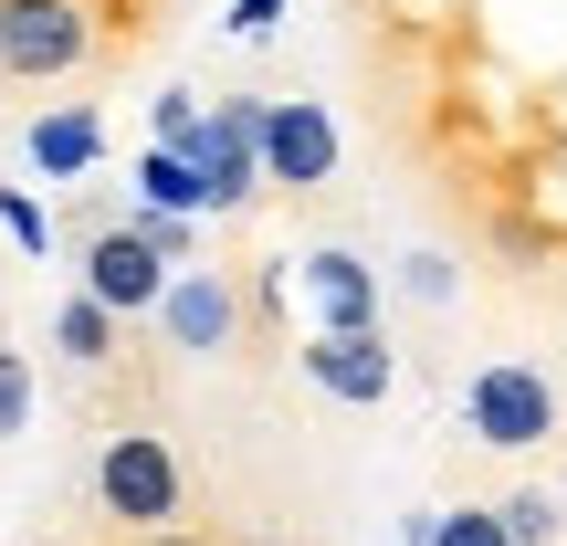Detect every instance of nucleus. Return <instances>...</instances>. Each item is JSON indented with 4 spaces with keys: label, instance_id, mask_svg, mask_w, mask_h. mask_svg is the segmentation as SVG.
<instances>
[{
    "label": "nucleus",
    "instance_id": "f257e3e1",
    "mask_svg": "<svg viewBox=\"0 0 567 546\" xmlns=\"http://www.w3.org/2000/svg\"><path fill=\"white\" fill-rule=\"evenodd\" d=\"M95 515L126 526V536H158V526L189 515V473H179V452H168V431H105V452H95Z\"/></svg>",
    "mask_w": 567,
    "mask_h": 546
},
{
    "label": "nucleus",
    "instance_id": "f03ea898",
    "mask_svg": "<svg viewBox=\"0 0 567 546\" xmlns=\"http://www.w3.org/2000/svg\"><path fill=\"white\" fill-rule=\"evenodd\" d=\"M463 431H473L484 452H547V442H567V400H557L547 368L484 358V368L463 379Z\"/></svg>",
    "mask_w": 567,
    "mask_h": 546
},
{
    "label": "nucleus",
    "instance_id": "7ed1b4c3",
    "mask_svg": "<svg viewBox=\"0 0 567 546\" xmlns=\"http://www.w3.org/2000/svg\"><path fill=\"white\" fill-rule=\"evenodd\" d=\"M95 63V11L84 0H0V74L11 84H63Z\"/></svg>",
    "mask_w": 567,
    "mask_h": 546
},
{
    "label": "nucleus",
    "instance_id": "20e7f679",
    "mask_svg": "<svg viewBox=\"0 0 567 546\" xmlns=\"http://www.w3.org/2000/svg\"><path fill=\"white\" fill-rule=\"evenodd\" d=\"M264 105L274 95H221V105H210L200 147H189L210 210H252V200H264Z\"/></svg>",
    "mask_w": 567,
    "mask_h": 546
},
{
    "label": "nucleus",
    "instance_id": "39448f33",
    "mask_svg": "<svg viewBox=\"0 0 567 546\" xmlns=\"http://www.w3.org/2000/svg\"><path fill=\"white\" fill-rule=\"evenodd\" d=\"M74 284L105 305V316H158V295H168V264L137 243V222H95L84 231V264H74Z\"/></svg>",
    "mask_w": 567,
    "mask_h": 546
},
{
    "label": "nucleus",
    "instance_id": "423d86ee",
    "mask_svg": "<svg viewBox=\"0 0 567 546\" xmlns=\"http://www.w3.org/2000/svg\"><path fill=\"white\" fill-rule=\"evenodd\" d=\"M326 179H337V116H326L316 95H274L264 105V189L316 200Z\"/></svg>",
    "mask_w": 567,
    "mask_h": 546
},
{
    "label": "nucleus",
    "instance_id": "0eeeda50",
    "mask_svg": "<svg viewBox=\"0 0 567 546\" xmlns=\"http://www.w3.org/2000/svg\"><path fill=\"white\" fill-rule=\"evenodd\" d=\"M295 284H305V337H379V274H368V253L347 243H316L295 253Z\"/></svg>",
    "mask_w": 567,
    "mask_h": 546
},
{
    "label": "nucleus",
    "instance_id": "6e6552de",
    "mask_svg": "<svg viewBox=\"0 0 567 546\" xmlns=\"http://www.w3.org/2000/svg\"><path fill=\"white\" fill-rule=\"evenodd\" d=\"M295 368H305V389L337 400V410H379L389 389H400V358H389L379 337H305Z\"/></svg>",
    "mask_w": 567,
    "mask_h": 546
},
{
    "label": "nucleus",
    "instance_id": "1a4fd4ad",
    "mask_svg": "<svg viewBox=\"0 0 567 546\" xmlns=\"http://www.w3.org/2000/svg\"><path fill=\"white\" fill-rule=\"evenodd\" d=\"M158 337L179 347V358H221V347L243 337V295H231V274H168Z\"/></svg>",
    "mask_w": 567,
    "mask_h": 546
},
{
    "label": "nucleus",
    "instance_id": "9d476101",
    "mask_svg": "<svg viewBox=\"0 0 567 546\" xmlns=\"http://www.w3.org/2000/svg\"><path fill=\"white\" fill-rule=\"evenodd\" d=\"M21 158H32L42 179H84V168L105 158V116L95 105H53V116L21 126Z\"/></svg>",
    "mask_w": 567,
    "mask_h": 546
},
{
    "label": "nucleus",
    "instance_id": "9b49d317",
    "mask_svg": "<svg viewBox=\"0 0 567 546\" xmlns=\"http://www.w3.org/2000/svg\"><path fill=\"white\" fill-rule=\"evenodd\" d=\"M137 210H168V222H210V189H200V168L189 158H168V147H137Z\"/></svg>",
    "mask_w": 567,
    "mask_h": 546
},
{
    "label": "nucleus",
    "instance_id": "f8f14e48",
    "mask_svg": "<svg viewBox=\"0 0 567 546\" xmlns=\"http://www.w3.org/2000/svg\"><path fill=\"white\" fill-rule=\"evenodd\" d=\"M53 347H63V368H105V358H116V316L74 284V295L53 305Z\"/></svg>",
    "mask_w": 567,
    "mask_h": 546
},
{
    "label": "nucleus",
    "instance_id": "ddd939ff",
    "mask_svg": "<svg viewBox=\"0 0 567 546\" xmlns=\"http://www.w3.org/2000/svg\"><path fill=\"white\" fill-rule=\"evenodd\" d=\"M494 515H505V536H515V546H567V494H547V484L494 494Z\"/></svg>",
    "mask_w": 567,
    "mask_h": 546
},
{
    "label": "nucleus",
    "instance_id": "4468645a",
    "mask_svg": "<svg viewBox=\"0 0 567 546\" xmlns=\"http://www.w3.org/2000/svg\"><path fill=\"white\" fill-rule=\"evenodd\" d=\"M200 126H210V105L189 95V84H168V95L147 105V147H168V158H189V147H200Z\"/></svg>",
    "mask_w": 567,
    "mask_h": 546
},
{
    "label": "nucleus",
    "instance_id": "2eb2a0df",
    "mask_svg": "<svg viewBox=\"0 0 567 546\" xmlns=\"http://www.w3.org/2000/svg\"><path fill=\"white\" fill-rule=\"evenodd\" d=\"M32 400H42V389H32V358L0 337V442H21V431H32Z\"/></svg>",
    "mask_w": 567,
    "mask_h": 546
},
{
    "label": "nucleus",
    "instance_id": "dca6fc26",
    "mask_svg": "<svg viewBox=\"0 0 567 546\" xmlns=\"http://www.w3.org/2000/svg\"><path fill=\"white\" fill-rule=\"evenodd\" d=\"M0 231H11V243L32 253V264H42V253H53V210H42L32 189H11V179H0Z\"/></svg>",
    "mask_w": 567,
    "mask_h": 546
},
{
    "label": "nucleus",
    "instance_id": "f3484780",
    "mask_svg": "<svg viewBox=\"0 0 567 546\" xmlns=\"http://www.w3.org/2000/svg\"><path fill=\"white\" fill-rule=\"evenodd\" d=\"M126 222H137V243L158 264H189V243H200V222H168V210H126Z\"/></svg>",
    "mask_w": 567,
    "mask_h": 546
},
{
    "label": "nucleus",
    "instance_id": "a211bd4d",
    "mask_svg": "<svg viewBox=\"0 0 567 546\" xmlns=\"http://www.w3.org/2000/svg\"><path fill=\"white\" fill-rule=\"evenodd\" d=\"M400 284H410L421 305H452V295H463V274H452V253H410V264H400Z\"/></svg>",
    "mask_w": 567,
    "mask_h": 546
},
{
    "label": "nucleus",
    "instance_id": "6ab92c4d",
    "mask_svg": "<svg viewBox=\"0 0 567 546\" xmlns=\"http://www.w3.org/2000/svg\"><path fill=\"white\" fill-rule=\"evenodd\" d=\"M442 546H515V536H505V515H494V505H452L442 515Z\"/></svg>",
    "mask_w": 567,
    "mask_h": 546
},
{
    "label": "nucleus",
    "instance_id": "aec40b11",
    "mask_svg": "<svg viewBox=\"0 0 567 546\" xmlns=\"http://www.w3.org/2000/svg\"><path fill=\"white\" fill-rule=\"evenodd\" d=\"M274 21H284V0H231V11H221V32H243V42H264Z\"/></svg>",
    "mask_w": 567,
    "mask_h": 546
},
{
    "label": "nucleus",
    "instance_id": "412c9836",
    "mask_svg": "<svg viewBox=\"0 0 567 546\" xmlns=\"http://www.w3.org/2000/svg\"><path fill=\"white\" fill-rule=\"evenodd\" d=\"M126 546H210L200 526H158V536H126Z\"/></svg>",
    "mask_w": 567,
    "mask_h": 546
},
{
    "label": "nucleus",
    "instance_id": "4be33fe9",
    "mask_svg": "<svg viewBox=\"0 0 567 546\" xmlns=\"http://www.w3.org/2000/svg\"><path fill=\"white\" fill-rule=\"evenodd\" d=\"M557 494H567V484H557Z\"/></svg>",
    "mask_w": 567,
    "mask_h": 546
}]
</instances>
